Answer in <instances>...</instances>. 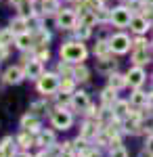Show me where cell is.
Wrapping results in <instances>:
<instances>
[{
    "label": "cell",
    "mask_w": 153,
    "mask_h": 157,
    "mask_svg": "<svg viewBox=\"0 0 153 157\" xmlns=\"http://www.w3.org/2000/svg\"><path fill=\"white\" fill-rule=\"evenodd\" d=\"M25 27H27V21H25L23 17H19V19H15L11 23V32L15 36H19V34H25Z\"/></svg>",
    "instance_id": "obj_20"
},
{
    "label": "cell",
    "mask_w": 153,
    "mask_h": 157,
    "mask_svg": "<svg viewBox=\"0 0 153 157\" xmlns=\"http://www.w3.org/2000/svg\"><path fill=\"white\" fill-rule=\"evenodd\" d=\"M132 61L136 63V65H145V63H149V52L147 48L143 46V48H136L134 50V55H132Z\"/></svg>",
    "instance_id": "obj_19"
},
{
    "label": "cell",
    "mask_w": 153,
    "mask_h": 157,
    "mask_svg": "<svg viewBox=\"0 0 153 157\" xmlns=\"http://www.w3.org/2000/svg\"><path fill=\"white\" fill-rule=\"evenodd\" d=\"M2 78H4V82H6V84H19V82L25 78V73H23L21 67H9V69L4 71Z\"/></svg>",
    "instance_id": "obj_10"
},
{
    "label": "cell",
    "mask_w": 153,
    "mask_h": 157,
    "mask_svg": "<svg viewBox=\"0 0 153 157\" xmlns=\"http://www.w3.org/2000/svg\"><path fill=\"white\" fill-rule=\"evenodd\" d=\"M50 120H53V126H55L57 130H69L71 121H73L71 120V113L65 111L63 107H59L57 111H53V117H50Z\"/></svg>",
    "instance_id": "obj_3"
},
{
    "label": "cell",
    "mask_w": 153,
    "mask_h": 157,
    "mask_svg": "<svg viewBox=\"0 0 153 157\" xmlns=\"http://www.w3.org/2000/svg\"><path fill=\"white\" fill-rule=\"evenodd\" d=\"M15 42H17V46H19L21 50H25V48H32V46H34V38L29 36L27 32H25V34H19Z\"/></svg>",
    "instance_id": "obj_18"
},
{
    "label": "cell",
    "mask_w": 153,
    "mask_h": 157,
    "mask_svg": "<svg viewBox=\"0 0 153 157\" xmlns=\"http://www.w3.org/2000/svg\"><path fill=\"white\" fill-rule=\"evenodd\" d=\"M86 149H88V143H86V138H78V140H76V151H78V153H84Z\"/></svg>",
    "instance_id": "obj_34"
},
{
    "label": "cell",
    "mask_w": 153,
    "mask_h": 157,
    "mask_svg": "<svg viewBox=\"0 0 153 157\" xmlns=\"http://www.w3.org/2000/svg\"><path fill=\"white\" fill-rule=\"evenodd\" d=\"M71 107L76 109V111H86V109H90V98L86 92H73L71 94Z\"/></svg>",
    "instance_id": "obj_7"
},
{
    "label": "cell",
    "mask_w": 153,
    "mask_h": 157,
    "mask_svg": "<svg viewBox=\"0 0 153 157\" xmlns=\"http://www.w3.org/2000/svg\"><path fill=\"white\" fill-rule=\"evenodd\" d=\"M21 128H25L27 132H38L40 130V120L34 115H23L21 117Z\"/></svg>",
    "instance_id": "obj_12"
},
{
    "label": "cell",
    "mask_w": 153,
    "mask_h": 157,
    "mask_svg": "<svg viewBox=\"0 0 153 157\" xmlns=\"http://www.w3.org/2000/svg\"><path fill=\"white\" fill-rule=\"evenodd\" d=\"M130 27H132V32H136V34H145V32L149 29V21H147L145 17H132V19H130Z\"/></svg>",
    "instance_id": "obj_13"
},
{
    "label": "cell",
    "mask_w": 153,
    "mask_h": 157,
    "mask_svg": "<svg viewBox=\"0 0 153 157\" xmlns=\"http://www.w3.org/2000/svg\"><path fill=\"white\" fill-rule=\"evenodd\" d=\"M116 92H118V90L111 88V86L105 88V90L101 92V101H103L105 107H113V105H116V101H118V94H116Z\"/></svg>",
    "instance_id": "obj_14"
},
{
    "label": "cell",
    "mask_w": 153,
    "mask_h": 157,
    "mask_svg": "<svg viewBox=\"0 0 153 157\" xmlns=\"http://www.w3.org/2000/svg\"><path fill=\"white\" fill-rule=\"evenodd\" d=\"M42 11L44 13H55L57 11V2H55V0H42Z\"/></svg>",
    "instance_id": "obj_31"
},
{
    "label": "cell",
    "mask_w": 153,
    "mask_h": 157,
    "mask_svg": "<svg viewBox=\"0 0 153 157\" xmlns=\"http://www.w3.org/2000/svg\"><path fill=\"white\" fill-rule=\"evenodd\" d=\"M88 36H90V27H88V25H80V29H78V38H80V40H86Z\"/></svg>",
    "instance_id": "obj_33"
},
{
    "label": "cell",
    "mask_w": 153,
    "mask_h": 157,
    "mask_svg": "<svg viewBox=\"0 0 153 157\" xmlns=\"http://www.w3.org/2000/svg\"><path fill=\"white\" fill-rule=\"evenodd\" d=\"M55 143V134L53 132H40L38 134V145L40 147H53Z\"/></svg>",
    "instance_id": "obj_21"
},
{
    "label": "cell",
    "mask_w": 153,
    "mask_h": 157,
    "mask_svg": "<svg viewBox=\"0 0 153 157\" xmlns=\"http://www.w3.org/2000/svg\"><path fill=\"white\" fill-rule=\"evenodd\" d=\"M17 143H19V147H23V149H29V147L34 145V138H32V136H29V132L25 130V132H21V134H19Z\"/></svg>",
    "instance_id": "obj_23"
},
{
    "label": "cell",
    "mask_w": 153,
    "mask_h": 157,
    "mask_svg": "<svg viewBox=\"0 0 153 157\" xmlns=\"http://www.w3.org/2000/svg\"><path fill=\"white\" fill-rule=\"evenodd\" d=\"M88 57V50L82 42H67L61 46V59L67 63H82Z\"/></svg>",
    "instance_id": "obj_1"
},
{
    "label": "cell",
    "mask_w": 153,
    "mask_h": 157,
    "mask_svg": "<svg viewBox=\"0 0 153 157\" xmlns=\"http://www.w3.org/2000/svg\"><path fill=\"white\" fill-rule=\"evenodd\" d=\"M149 103V94H145L141 90H134L132 92V97H130V105H134V107H145Z\"/></svg>",
    "instance_id": "obj_15"
},
{
    "label": "cell",
    "mask_w": 153,
    "mask_h": 157,
    "mask_svg": "<svg viewBox=\"0 0 153 157\" xmlns=\"http://www.w3.org/2000/svg\"><path fill=\"white\" fill-rule=\"evenodd\" d=\"M15 140H13V136H6V138H2V143H0V157H15Z\"/></svg>",
    "instance_id": "obj_11"
},
{
    "label": "cell",
    "mask_w": 153,
    "mask_h": 157,
    "mask_svg": "<svg viewBox=\"0 0 153 157\" xmlns=\"http://www.w3.org/2000/svg\"><path fill=\"white\" fill-rule=\"evenodd\" d=\"M36 157H48V155H46V153H44V151H42V153H38V155H36Z\"/></svg>",
    "instance_id": "obj_38"
},
{
    "label": "cell",
    "mask_w": 153,
    "mask_h": 157,
    "mask_svg": "<svg viewBox=\"0 0 153 157\" xmlns=\"http://www.w3.org/2000/svg\"><path fill=\"white\" fill-rule=\"evenodd\" d=\"M145 2H147V4H153V0H145Z\"/></svg>",
    "instance_id": "obj_39"
},
{
    "label": "cell",
    "mask_w": 153,
    "mask_h": 157,
    "mask_svg": "<svg viewBox=\"0 0 153 157\" xmlns=\"http://www.w3.org/2000/svg\"><path fill=\"white\" fill-rule=\"evenodd\" d=\"M109 48H111V52H116V55L128 52L130 38L126 36V34H116V36H111V40H109Z\"/></svg>",
    "instance_id": "obj_4"
},
{
    "label": "cell",
    "mask_w": 153,
    "mask_h": 157,
    "mask_svg": "<svg viewBox=\"0 0 153 157\" xmlns=\"http://www.w3.org/2000/svg\"><path fill=\"white\" fill-rule=\"evenodd\" d=\"M126 80H128V84L132 88H139V86L145 82V71H143L141 67H132L128 73H126Z\"/></svg>",
    "instance_id": "obj_9"
},
{
    "label": "cell",
    "mask_w": 153,
    "mask_h": 157,
    "mask_svg": "<svg viewBox=\"0 0 153 157\" xmlns=\"http://www.w3.org/2000/svg\"><path fill=\"white\" fill-rule=\"evenodd\" d=\"M109 50H111V48H109V42H99V44L94 46V52H96L99 57H107Z\"/></svg>",
    "instance_id": "obj_26"
},
{
    "label": "cell",
    "mask_w": 153,
    "mask_h": 157,
    "mask_svg": "<svg viewBox=\"0 0 153 157\" xmlns=\"http://www.w3.org/2000/svg\"><path fill=\"white\" fill-rule=\"evenodd\" d=\"M90 136H96V126L92 121H86L82 128V138H90Z\"/></svg>",
    "instance_id": "obj_24"
},
{
    "label": "cell",
    "mask_w": 153,
    "mask_h": 157,
    "mask_svg": "<svg viewBox=\"0 0 153 157\" xmlns=\"http://www.w3.org/2000/svg\"><path fill=\"white\" fill-rule=\"evenodd\" d=\"M116 65V61H111V57L107 55V57H101V63H99V69L101 71H107L109 67H113Z\"/></svg>",
    "instance_id": "obj_28"
},
{
    "label": "cell",
    "mask_w": 153,
    "mask_h": 157,
    "mask_svg": "<svg viewBox=\"0 0 153 157\" xmlns=\"http://www.w3.org/2000/svg\"><path fill=\"white\" fill-rule=\"evenodd\" d=\"M84 6L86 11H99L103 9V0H84Z\"/></svg>",
    "instance_id": "obj_27"
},
{
    "label": "cell",
    "mask_w": 153,
    "mask_h": 157,
    "mask_svg": "<svg viewBox=\"0 0 153 157\" xmlns=\"http://www.w3.org/2000/svg\"><path fill=\"white\" fill-rule=\"evenodd\" d=\"M15 6L21 11V15H29L32 17V0H19Z\"/></svg>",
    "instance_id": "obj_25"
},
{
    "label": "cell",
    "mask_w": 153,
    "mask_h": 157,
    "mask_svg": "<svg viewBox=\"0 0 153 157\" xmlns=\"http://www.w3.org/2000/svg\"><path fill=\"white\" fill-rule=\"evenodd\" d=\"M13 36H15V34H13L11 29H4V32H0V46H6V44H9V42L13 40Z\"/></svg>",
    "instance_id": "obj_30"
},
{
    "label": "cell",
    "mask_w": 153,
    "mask_h": 157,
    "mask_svg": "<svg viewBox=\"0 0 153 157\" xmlns=\"http://www.w3.org/2000/svg\"><path fill=\"white\" fill-rule=\"evenodd\" d=\"M59 157H76V155H73V151H71V149H63V153H61Z\"/></svg>",
    "instance_id": "obj_35"
},
{
    "label": "cell",
    "mask_w": 153,
    "mask_h": 157,
    "mask_svg": "<svg viewBox=\"0 0 153 157\" xmlns=\"http://www.w3.org/2000/svg\"><path fill=\"white\" fill-rule=\"evenodd\" d=\"M126 84H128L126 75H120V73H109V86H111V88L120 90V88H124Z\"/></svg>",
    "instance_id": "obj_17"
},
{
    "label": "cell",
    "mask_w": 153,
    "mask_h": 157,
    "mask_svg": "<svg viewBox=\"0 0 153 157\" xmlns=\"http://www.w3.org/2000/svg\"><path fill=\"white\" fill-rule=\"evenodd\" d=\"M130 19H132V15L126 6H118V9H113L111 11V21L118 25V27H124V25H130Z\"/></svg>",
    "instance_id": "obj_5"
},
{
    "label": "cell",
    "mask_w": 153,
    "mask_h": 157,
    "mask_svg": "<svg viewBox=\"0 0 153 157\" xmlns=\"http://www.w3.org/2000/svg\"><path fill=\"white\" fill-rule=\"evenodd\" d=\"M59 75L57 73H42L40 75V80H38V90L42 92V94H53V92H57L59 90Z\"/></svg>",
    "instance_id": "obj_2"
},
{
    "label": "cell",
    "mask_w": 153,
    "mask_h": 157,
    "mask_svg": "<svg viewBox=\"0 0 153 157\" xmlns=\"http://www.w3.org/2000/svg\"><path fill=\"white\" fill-rule=\"evenodd\" d=\"M88 75H90V71H88V69L84 67L82 63H80V65H78L76 69H73V80H80V82H86V80H88Z\"/></svg>",
    "instance_id": "obj_22"
},
{
    "label": "cell",
    "mask_w": 153,
    "mask_h": 157,
    "mask_svg": "<svg viewBox=\"0 0 153 157\" xmlns=\"http://www.w3.org/2000/svg\"><path fill=\"white\" fill-rule=\"evenodd\" d=\"M147 151L153 155V136H149V140H147Z\"/></svg>",
    "instance_id": "obj_36"
},
{
    "label": "cell",
    "mask_w": 153,
    "mask_h": 157,
    "mask_svg": "<svg viewBox=\"0 0 153 157\" xmlns=\"http://www.w3.org/2000/svg\"><path fill=\"white\" fill-rule=\"evenodd\" d=\"M15 157H32L27 151H21V153H15Z\"/></svg>",
    "instance_id": "obj_37"
},
{
    "label": "cell",
    "mask_w": 153,
    "mask_h": 157,
    "mask_svg": "<svg viewBox=\"0 0 153 157\" xmlns=\"http://www.w3.org/2000/svg\"><path fill=\"white\" fill-rule=\"evenodd\" d=\"M111 157H128V151L120 145V147H116V149H111Z\"/></svg>",
    "instance_id": "obj_32"
},
{
    "label": "cell",
    "mask_w": 153,
    "mask_h": 157,
    "mask_svg": "<svg viewBox=\"0 0 153 157\" xmlns=\"http://www.w3.org/2000/svg\"><path fill=\"white\" fill-rule=\"evenodd\" d=\"M57 25H59L61 29H71L76 25V15L71 11H61L57 15Z\"/></svg>",
    "instance_id": "obj_8"
},
{
    "label": "cell",
    "mask_w": 153,
    "mask_h": 157,
    "mask_svg": "<svg viewBox=\"0 0 153 157\" xmlns=\"http://www.w3.org/2000/svg\"><path fill=\"white\" fill-rule=\"evenodd\" d=\"M128 107H130V103L128 101H116V105H113V117H126L130 111H128Z\"/></svg>",
    "instance_id": "obj_16"
},
{
    "label": "cell",
    "mask_w": 153,
    "mask_h": 157,
    "mask_svg": "<svg viewBox=\"0 0 153 157\" xmlns=\"http://www.w3.org/2000/svg\"><path fill=\"white\" fill-rule=\"evenodd\" d=\"M23 73H25V78H29V80H40V75L44 73L42 63H40L38 59L27 61V63H25V67H23Z\"/></svg>",
    "instance_id": "obj_6"
},
{
    "label": "cell",
    "mask_w": 153,
    "mask_h": 157,
    "mask_svg": "<svg viewBox=\"0 0 153 157\" xmlns=\"http://www.w3.org/2000/svg\"><path fill=\"white\" fill-rule=\"evenodd\" d=\"M61 92H63V94H67V92H71V90H73V78H65V80H63V82H61Z\"/></svg>",
    "instance_id": "obj_29"
}]
</instances>
